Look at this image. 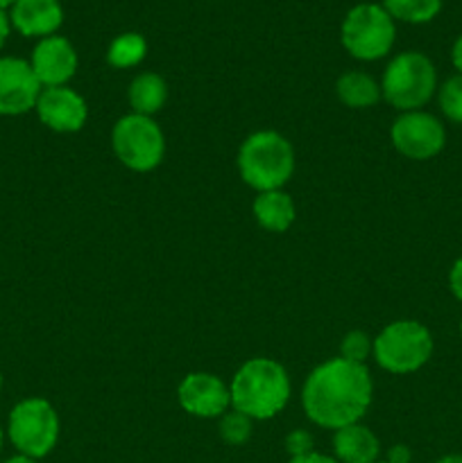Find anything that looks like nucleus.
Here are the masks:
<instances>
[{"label": "nucleus", "instance_id": "obj_13", "mask_svg": "<svg viewBox=\"0 0 462 463\" xmlns=\"http://www.w3.org/2000/svg\"><path fill=\"white\" fill-rule=\"evenodd\" d=\"M77 59L75 48L66 36H45L32 50L30 66L34 71L36 80L43 89L50 86H68V81L75 77L77 72Z\"/></svg>", "mask_w": 462, "mask_h": 463}, {"label": "nucleus", "instance_id": "obj_2", "mask_svg": "<svg viewBox=\"0 0 462 463\" xmlns=\"http://www.w3.org/2000/svg\"><path fill=\"white\" fill-rule=\"evenodd\" d=\"M229 393L231 410L252 420L274 419L290 401L288 371L270 357H254L236 371Z\"/></svg>", "mask_w": 462, "mask_h": 463}, {"label": "nucleus", "instance_id": "obj_11", "mask_svg": "<svg viewBox=\"0 0 462 463\" xmlns=\"http://www.w3.org/2000/svg\"><path fill=\"white\" fill-rule=\"evenodd\" d=\"M43 86L30 61L21 57H0V116H23L36 107Z\"/></svg>", "mask_w": 462, "mask_h": 463}, {"label": "nucleus", "instance_id": "obj_31", "mask_svg": "<svg viewBox=\"0 0 462 463\" xmlns=\"http://www.w3.org/2000/svg\"><path fill=\"white\" fill-rule=\"evenodd\" d=\"M3 463H39V461H36V459H30V457L16 455V457H12V459H7V461H3Z\"/></svg>", "mask_w": 462, "mask_h": 463}, {"label": "nucleus", "instance_id": "obj_27", "mask_svg": "<svg viewBox=\"0 0 462 463\" xmlns=\"http://www.w3.org/2000/svg\"><path fill=\"white\" fill-rule=\"evenodd\" d=\"M288 463H340L335 457L329 455H320V452H308L303 457H293Z\"/></svg>", "mask_w": 462, "mask_h": 463}, {"label": "nucleus", "instance_id": "obj_24", "mask_svg": "<svg viewBox=\"0 0 462 463\" xmlns=\"http://www.w3.org/2000/svg\"><path fill=\"white\" fill-rule=\"evenodd\" d=\"M284 446L285 452L290 455V459H293V457H303L308 455V452H315V441H313V437L306 430H293V432L285 437Z\"/></svg>", "mask_w": 462, "mask_h": 463}, {"label": "nucleus", "instance_id": "obj_3", "mask_svg": "<svg viewBox=\"0 0 462 463\" xmlns=\"http://www.w3.org/2000/svg\"><path fill=\"white\" fill-rule=\"evenodd\" d=\"M240 179L256 193L281 190L294 172V149L279 131H254L238 149Z\"/></svg>", "mask_w": 462, "mask_h": 463}, {"label": "nucleus", "instance_id": "obj_26", "mask_svg": "<svg viewBox=\"0 0 462 463\" xmlns=\"http://www.w3.org/2000/svg\"><path fill=\"white\" fill-rule=\"evenodd\" d=\"M388 463H410L412 461V452L410 448L403 446V443H397V446H392L388 450Z\"/></svg>", "mask_w": 462, "mask_h": 463}, {"label": "nucleus", "instance_id": "obj_15", "mask_svg": "<svg viewBox=\"0 0 462 463\" xmlns=\"http://www.w3.org/2000/svg\"><path fill=\"white\" fill-rule=\"evenodd\" d=\"M333 457L340 463H376L380 441L367 425H344L333 432Z\"/></svg>", "mask_w": 462, "mask_h": 463}, {"label": "nucleus", "instance_id": "obj_8", "mask_svg": "<svg viewBox=\"0 0 462 463\" xmlns=\"http://www.w3.org/2000/svg\"><path fill=\"white\" fill-rule=\"evenodd\" d=\"M111 147L118 161L131 172H152L166 154V136L154 118L130 113L113 125Z\"/></svg>", "mask_w": 462, "mask_h": 463}, {"label": "nucleus", "instance_id": "obj_30", "mask_svg": "<svg viewBox=\"0 0 462 463\" xmlns=\"http://www.w3.org/2000/svg\"><path fill=\"white\" fill-rule=\"evenodd\" d=\"M435 463H462V455H444Z\"/></svg>", "mask_w": 462, "mask_h": 463}, {"label": "nucleus", "instance_id": "obj_18", "mask_svg": "<svg viewBox=\"0 0 462 463\" xmlns=\"http://www.w3.org/2000/svg\"><path fill=\"white\" fill-rule=\"evenodd\" d=\"M335 93L340 102L349 109H370L383 98L379 81L370 72L362 71H347L340 75L335 81Z\"/></svg>", "mask_w": 462, "mask_h": 463}, {"label": "nucleus", "instance_id": "obj_6", "mask_svg": "<svg viewBox=\"0 0 462 463\" xmlns=\"http://www.w3.org/2000/svg\"><path fill=\"white\" fill-rule=\"evenodd\" d=\"M394 18L383 5L361 3L351 7L340 25V41L344 50L358 61H376L388 57L397 41Z\"/></svg>", "mask_w": 462, "mask_h": 463}, {"label": "nucleus", "instance_id": "obj_7", "mask_svg": "<svg viewBox=\"0 0 462 463\" xmlns=\"http://www.w3.org/2000/svg\"><path fill=\"white\" fill-rule=\"evenodd\" d=\"M62 432L59 414L45 398H25L9 411L7 439L18 455L43 459L54 450Z\"/></svg>", "mask_w": 462, "mask_h": 463}, {"label": "nucleus", "instance_id": "obj_16", "mask_svg": "<svg viewBox=\"0 0 462 463\" xmlns=\"http://www.w3.org/2000/svg\"><path fill=\"white\" fill-rule=\"evenodd\" d=\"M254 217L258 226L270 233H285L294 224L297 208L293 197L284 190H270V193H258L254 199Z\"/></svg>", "mask_w": 462, "mask_h": 463}, {"label": "nucleus", "instance_id": "obj_34", "mask_svg": "<svg viewBox=\"0 0 462 463\" xmlns=\"http://www.w3.org/2000/svg\"><path fill=\"white\" fill-rule=\"evenodd\" d=\"M0 393H3V373H0Z\"/></svg>", "mask_w": 462, "mask_h": 463}, {"label": "nucleus", "instance_id": "obj_35", "mask_svg": "<svg viewBox=\"0 0 462 463\" xmlns=\"http://www.w3.org/2000/svg\"><path fill=\"white\" fill-rule=\"evenodd\" d=\"M460 339H462V321H460Z\"/></svg>", "mask_w": 462, "mask_h": 463}, {"label": "nucleus", "instance_id": "obj_12", "mask_svg": "<svg viewBox=\"0 0 462 463\" xmlns=\"http://www.w3.org/2000/svg\"><path fill=\"white\" fill-rule=\"evenodd\" d=\"M34 111L39 120L57 134H75L86 125V118H89L86 99L68 86L41 89Z\"/></svg>", "mask_w": 462, "mask_h": 463}, {"label": "nucleus", "instance_id": "obj_4", "mask_svg": "<svg viewBox=\"0 0 462 463\" xmlns=\"http://www.w3.org/2000/svg\"><path fill=\"white\" fill-rule=\"evenodd\" d=\"M438 93V71L430 57L417 50L390 59L380 80V95L401 113L419 111Z\"/></svg>", "mask_w": 462, "mask_h": 463}, {"label": "nucleus", "instance_id": "obj_36", "mask_svg": "<svg viewBox=\"0 0 462 463\" xmlns=\"http://www.w3.org/2000/svg\"><path fill=\"white\" fill-rule=\"evenodd\" d=\"M376 463H388V461H376Z\"/></svg>", "mask_w": 462, "mask_h": 463}, {"label": "nucleus", "instance_id": "obj_19", "mask_svg": "<svg viewBox=\"0 0 462 463\" xmlns=\"http://www.w3.org/2000/svg\"><path fill=\"white\" fill-rule=\"evenodd\" d=\"M148 54V41L139 32H125L118 34L107 48V63L118 71L139 66Z\"/></svg>", "mask_w": 462, "mask_h": 463}, {"label": "nucleus", "instance_id": "obj_21", "mask_svg": "<svg viewBox=\"0 0 462 463\" xmlns=\"http://www.w3.org/2000/svg\"><path fill=\"white\" fill-rule=\"evenodd\" d=\"M254 420L249 416L240 414V411L229 410L226 414L220 416V439L226 446H245L252 439Z\"/></svg>", "mask_w": 462, "mask_h": 463}, {"label": "nucleus", "instance_id": "obj_25", "mask_svg": "<svg viewBox=\"0 0 462 463\" xmlns=\"http://www.w3.org/2000/svg\"><path fill=\"white\" fill-rule=\"evenodd\" d=\"M448 289H451L453 297L462 303V256L448 269Z\"/></svg>", "mask_w": 462, "mask_h": 463}, {"label": "nucleus", "instance_id": "obj_22", "mask_svg": "<svg viewBox=\"0 0 462 463\" xmlns=\"http://www.w3.org/2000/svg\"><path fill=\"white\" fill-rule=\"evenodd\" d=\"M438 104L444 118L462 125V75H453L438 89Z\"/></svg>", "mask_w": 462, "mask_h": 463}, {"label": "nucleus", "instance_id": "obj_10", "mask_svg": "<svg viewBox=\"0 0 462 463\" xmlns=\"http://www.w3.org/2000/svg\"><path fill=\"white\" fill-rule=\"evenodd\" d=\"M177 401L195 419H220L231 410L229 384L207 371L186 375L177 387Z\"/></svg>", "mask_w": 462, "mask_h": 463}, {"label": "nucleus", "instance_id": "obj_5", "mask_svg": "<svg viewBox=\"0 0 462 463\" xmlns=\"http://www.w3.org/2000/svg\"><path fill=\"white\" fill-rule=\"evenodd\" d=\"M433 348V335L424 324L415 319H399L376 335L374 360L388 373L408 375L428 364Z\"/></svg>", "mask_w": 462, "mask_h": 463}, {"label": "nucleus", "instance_id": "obj_20", "mask_svg": "<svg viewBox=\"0 0 462 463\" xmlns=\"http://www.w3.org/2000/svg\"><path fill=\"white\" fill-rule=\"evenodd\" d=\"M380 5L394 21L410 25H424L442 12V0H380Z\"/></svg>", "mask_w": 462, "mask_h": 463}, {"label": "nucleus", "instance_id": "obj_23", "mask_svg": "<svg viewBox=\"0 0 462 463\" xmlns=\"http://www.w3.org/2000/svg\"><path fill=\"white\" fill-rule=\"evenodd\" d=\"M374 355V339L365 330H351L340 342V357L353 364H365Z\"/></svg>", "mask_w": 462, "mask_h": 463}, {"label": "nucleus", "instance_id": "obj_32", "mask_svg": "<svg viewBox=\"0 0 462 463\" xmlns=\"http://www.w3.org/2000/svg\"><path fill=\"white\" fill-rule=\"evenodd\" d=\"M18 0H0V9H3V12H7V9H12Z\"/></svg>", "mask_w": 462, "mask_h": 463}, {"label": "nucleus", "instance_id": "obj_14", "mask_svg": "<svg viewBox=\"0 0 462 463\" xmlns=\"http://www.w3.org/2000/svg\"><path fill=\"white\" fill-rule=\"evenodd\" d=\"M9 23L27 39H45L57 34L63 23V7L59 0H18L9 9Z\"/></svg>", "mask_w": 462, "mask_h": 463}, {"label": "nucleus", "instance_id": "obj_17", "mask_svg": "<svg viewBox=\"0 0 462 463\" xmlns=\"http://www.w3.org/2000/svg\"><path fill=\"white\" fill-rule=\"evenodd\" d=\"M127 98H130L131 113L152 118L154 113H159L166 107L168 84L157 72H140V75L131 80Z\"/></svg>", "mask_w": 462, "mask_h": 463}, {"label": "nucleus", "instance_id": "obj_28", "mask_svg": "<svg viewBox=\"0 0 462 463\" xmlns=\"http://www.w3.org/2000/svg\"><path fill=\"white\" fill-rule=\"evenodd\" d=\"M451 61H453V68L457 71V75H462V32L451 48Z\"/></svg>", "mask_w": 462, "mask_h": 463}, {"label": "nucleus", "instance_id": "obj_33", "mask_svg": "<svg viewBox=\"0 0 462 463\" xmlns=\"http://www.w3.org/2000/svg\"><path fill=\"white\" fill-rule=\"evenodd\" d=\"M3 443H5V430L3 425H0V452H3Z\"/></svg>", "mask_w": 462, "mask_h": 463}, {"label": "nucleus", "instance_id": "obj_1", "mask_svg": "<svg viewBox=\"0 0 462 463\" xmlns=\"http://www.w3.org/2000/svg\"><path fill=\"white\" fill-rule=\"evenodd\" d=\"M374 396L370 369L365 364L333 357L308 373L302 389V407L308 419L324 430L361 423Z\"/></svg>", "mask_w": 462, "mask_h": 463}, {"label": "nucleus", "instance_id": "obj_9", "mask_svg": "<svg viewBox=\"0 0 462 463\" xmlns=\"http://www.w3.org/2000/svg\"><path fill=\"white\" fill-rule=\"evenodd\" d=\"M390 140L401 156L410 158V161H430L447 145V129L439 118L419 109V111L401 113L392 122Z\"/></svg>", "mask_w": 462, "mask_h": 463}, {"label": "nucleus", "instance_id": "obj_29", "mask_svg": "<svg viewBox=\"0 0 462 463\" xmlns=\"http://www.w3.org/2000/svg\"><path fill=\"white\" fill-rule=\"evenodd\" d=\"M9 32H12V23H9V14L0 9V50H3L5 41H7Z\"/></svg>", "mask_w": 462, "mask_h": 463}]
</instances>
